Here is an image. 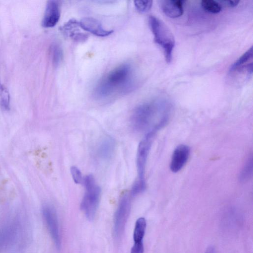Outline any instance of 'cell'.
<instances>
[{"label":"cell","instance_id":"obj_14","mask_svg":"<svg viewBox=\"0 0 253 253\" xmlns=\"http://www.w3.org/2000/svg\"><path fill=\"white\" fill-rule=\"evenodd\" d=\"M253 57V46L251 47L245 52L238 60H237L231 66L229 72L230 74L234 73L241 69H245V64ZM247 64V65H248Z\"/></svg>","mask_w":253,"mask_h":253},{"label":"cell","instance_id":"obj_24","mask_svg":"<svg viewBox=\"0 0 253 253\" xmlns=\"http://www.w3.org/2000/svg\"><path fill=\"white\" fill-rule=\"evenodd\" d=\"M239 1L235 0H222L219 1V3L221 5L226 6L227 7H234L237 6Z\"/></svg>","mask_w":253,"mask_h":253},{"label":"cell","instance_id":"obj_26","mask_svg":"<svg viewBox=\"0 0 253 253\" xmlns=\"http://www.w3.org/2000/svg\"><path fill=\"white\" fill-rule=\"evenodd\" d=\"M1 246L0 242V246Z\"/></svg>","mask_w":253,"mask_h":253},{"label":"cell","instance_id":"obj_12","mask_svg":"<svg viewBox=\"0 0 253 253\" xmlns=\"http://www.w3.org/2000/svg\"><path fill=\"white\" fill-rule=\"evenodd\" d=\"M184 1L179 0H163L160 1V6L163 12L168 17L175 18L183 13Z\"/></svg>","mask_w":253,"mask_h":253},{"label":"cell","instance_id":"obj_8","mask_svg":"<svg viewBox=\"0 0 253 253\" xmlns=\"http://www.w3.org/2000/svg\"><path fill=\"white\" fill-rule=\"evenodd\" d=\"M190 155L189 147L184 144L178 146L174 150L170 163V169L173 172L180 171L186 164Z\"/></svg>","mask_w":253,"mask_h":253},{"label":"cell","instance_id":"obj_11","mask_svg":"<svg viewBox=\"0 0 253 253\" xmlns=\"http://www.w3.org/2000/svg\"><path fill=\"white\" fill-rule=\"evenodd\" d=\"M79 28H81L79 22L72 19L64 24L61 30L64 35L72 40L79 42H84L87 40V35L82 32Z\"/></svg>","mask_w":253,"mask_h":253},{"label":"cell","instance_id":"obj_19","mask_svg":"<svg viewBox=\"0 0 253 253\" xmlns=\"http://www.w3.org/2000/svg\"><path fill=\"white\" fill-rule=\"evenodd\" d=\"M0 104L4 110L9 108V95L7 89L2 85L0 84Z\"/></svg>","mask_w":253,"mask_h":253},{"label":"cell","instance_id":"obj_7","mask_svg":"<svg viewBox=\"0 0 253 253\" xmlns=\"http://www.w3.org/2000/svg\"><path fill=\"white\" fill-rule=\"evenodd\" d=\"M155 133L156 132L154 131L146 133L138 145L136 154V167L138 179L145 180L144 174L147 160Z\"/></svg>","mask_w":253,"mask_h":253},{"label":"cell","instance_id":"obj_21","mask_svg":"<svg viewBox=\"0 0 253 253\" xmlns=\"http://www.w3.org/2000/svg\"><path fill=\"white\" fill-rule=\"evenodd\" d=\"M153 1L152 0H135L134 6L138 11L145 13L151 8Z\"/></svg>","mask_w":253,"mask_h":253},{"label":"cell","instance_id":"obj_20","mask_svg":"<svg viewBox=\"0 0 253 253\" xmlns=\"http://www.w3.org/2000/svg\"><path fill=\"white\" fill-rule=\"evenodd\" d=\"M145 188V180L138 178L132 186L130 195L132 196H135L144 191Z\"/></svg>","mask_w":253,"mask_h":253},{"label":"cell","instance_id":"obj_15","mask_svg":"<svg viewBox=\"0 0 253 253\" xmlns=\"http://www.w3.org/2000/svg\"><path fill=\"white\" fill-rule=\"evenodd\" d=\"M146 227V221L144 217H140L136 221L133 232L134 242H143Z\"/></svg>","mask_w":253,"mask_h":253},{"label":"cell","instance_id":"obj_6","mask_svg":"<svg viewBox=\"0 0 253 253\" xmlns=\"http://www.w3.org/2000/svg\"><path fill=\"white\" fill-rule=\"evenodd\" d=\"M42 214L50 236L56 248L61 247V235L57 215L54 208L44 204L42 209Z\"/></svg>","mask_w":253,"mask_h":253},{"label":"cell","instance_id":"obj_3","mask_svg":"<svg viewBox=\"0 0 253 253\" xmlns=\"http://www.w3.org/2000/svg\"><path fill=\"white\" fill-rule=\"evenodd\" d=\"M148 22L155 42L163 48L167 62L170 63L175 45L173 34L165 23L156 17L150 16Z\"/></svg>","mask_w":253,"mask_h":253},{"label":"cell","instance_id":"obj_13","mask_svg":"<svg viewBox=\"0 0 253 253\" xmlns=\"http://www.w3.org/2000/svg\"><path fill=\"white\" fill-rule=\"evenodd\" d=\"M115 147V140L111 136H105L101 139L98 145L97 154L100 158L108 160L112 156Z\"/></svg>","mask_w":253,"mask_h":253},{"label":"cell","instance_id":"obj_22","mask_svg":"<svg viewBox=\"0 0 253 253\" xmlns=\"http://www.w3.org/2000/svg\"><path fill=\"white\" fill-rule=\"evenodd\" d=\"M71 174L74 182L80 184L83 182V178L80 170L76 167L73 166L70 169Z\"/></svg>","mask_w":253,"mask_h":253},{"label":"cell","instance_id":"obj_9","mask_svg":"<svg viewBox=\"0 0 253 253\" xmlns=\"http://www.w3.org/2000/svg\"><path fill=\"white\" fill-rule=\"evenodd\" d=\"M60 17V8L58 1L48 0L42 20V26L44 28L53 27L58 22Z\"/></svg>","mask_w":253,"mask_h":253},{"label":"cell","instance_id":"obj_10","mask_svg":"<svg viewBox=\"0 0 253 253\" xmlns=\"http://www.w3.org/2000/svg\"><path fill=\"white\" fill-rule=\"evenodd\" d=\"M79 23L82 29L98 37H106L113 32L112 30L105 29L99 21L92 17H84Z\"/></svg>","mask_w":253,"mask_h":253},{"label":"cell","instance_id":"obj_18","mask_svg":"<svg viewBox=\"0 0 253 253\" xmlns=\"http://www.w3.org/2000/svg\"><path fill=\"white\" fill-rule=\"evenodd\" d=\"M50 53L52 63L55 66H58L63 59V51L61 47L56 43L50 48Z\"/></svg>","mask_w":253,"mask_h":253},{"label":"cell","instance_id":"obj_2","mask_svg":"<svg viewBox=\"0 0 253 253\" xmlns=\"http://www.w3.org/2000/svg\"><path fill=\"white\" fill-rule=\"evenodd\" d=\"M131 66L122 64L109 72L97 84L95 93L99 98H106L117 91H126L132 85Z\"/></svg>","mask_w":253,"mask_h":253},{"label":"cell","instance_id":"obj_4","mask_svg":"<svg viewBox=\"0 0 253 253\" xmlns=\"http://www.w3.org/2000/svg\"><path fill=\"white\" fill-rule=\"evenodd\" d=\"M83 182L85 191L81 204V209L86 218L89 220H92L99 204L101 189L91 174L84 177Z\"/></svg>","mask_w":253,"mask_h":253},{"label":"cell","instance_id":"obj_1","mask_svg":"<svg viewBox=\"0 0 253 253\" xmlns=\"http://www.w3.org/2000/svg\"><path fill=\"white\" fill-rule=\"evenodd\" d=\"M172 109L170 102L164 98L143 103L133 111L131 118L132 127L139 132H156L168 123Z\"/></svg>","mask_w":253,"mask_h":253},{"label":"cell","instance_id":"obj_16","mask_svg":"<svg viewBox=\"0 0 253 253\" xmlns=\"http://www.w3.org/2000/svg\"><path fill=\"white\" fill-rule=\"evenodd\" d=\"M253 162L252 155L247 159L239 175L241 181L245 182L249 180L253 174Z\"/></svg>","mask_w":253,"mask_h":253},{"label":"cell","instance_id":"obj_23","mask_svg":"<svg viewBox=\"0 0 253 253\" xmlns=\"http://www.w3.org/2000/svg\"><path fill=\"white\" fill-rule=\"evenodd\" d=\"M144 246L143 242H134L132 246L130 253H143Z\"/></svg>","mask_w":253,"mask_h":253},{"label":"cell","instance_id":"obj_5","mask_svg":"<svg viewBox=\"0 0 253 253\" xmlns=\"http://www.w3.org/2000/svg\"><path fill=\"white\" fill-rule=\"evenodd\" d=\"M130 208V195L124 193L120 200L114 216V232L117 238L120 237L124 231Z\"/></svg>","mask_w":253,"mask_h":253},{"label":"cell","instance_id":"obj_17","mask_svg":"<svg viewBox=\"0 0 253 253\" xmlns=\"http://www.w3.org/2000/svg\"><path fill=\"white\" fill-rule=\"evenodd\" d=\"M201 4L205 10L211 13H218L222 8L219 2L213 0H203Z\"/></svg>","mask_w":253,"mask_h":253},{"label":"cell","instance_id":"obj_25","mask_svg":"<svg viewBox=\"0 0 253 253\" xmlns=\"http://www.w3.org/2000/svg\"><path fill=\"white\" fill-rule=\"evenodd\" d=\"M205 253H215L214 249L212 247H209Z\"/></svg>","mask_w":253,"mask_h":253}]
</instances>
